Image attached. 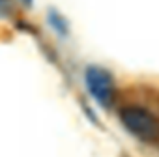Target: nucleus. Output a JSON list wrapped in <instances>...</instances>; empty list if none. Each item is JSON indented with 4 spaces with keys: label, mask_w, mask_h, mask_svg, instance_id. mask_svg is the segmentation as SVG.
Masks as SVG:
<instances>
[{
    "label": "nucleus",
    "mask_w": 159,
    "mask_h": 157,
    "mask_svg": "<svg viewBox=\"0 0 159 157\" xmlns=\"http://www.w3.org/2000/svg\"><path fill=\"white\" fill-rule=\"evenodd\" d=\"M120 120L125 129L144 142L159 140V118L142 107H124L120 110Z\"/></svg>",
    "instance_id": "nucleus-1"
},
{
    "label": "nucleus",
    "mask_w": 159,
    "mask_h": 157,
    "mask_svg": "<svg viewBox=\"0 0 159 157\" xmlns=\"http://www.w3.org/2000/svg\"><path fill=\"white\" fill-rule=\"evenodd\" d=\"M86 86L90 90V94L94 96V99L103 105V107H111L112 99H114V83L112 77L101 69V67H88L86 69Z\"/></svg>",
    "instance_id": "nucleus-2"
},
{
    "label": "nucleus",
    "mask_w": 159,
    "mask_h": 157,
    "mask_svg": "<svg viewBox=\"0 0 159 157\" xmlns=\"http://www.w3.org/2000/svg\"><path fill=\"white\" fill-rule=\"evenodd\" d=\"M23 2H26V4L30 6V4H32V0H23Z\"/></svg>",
    "instance_id": "nucleus-3"
}]
</instances>
